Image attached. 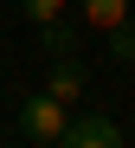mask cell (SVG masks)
I'll return each instance as SVG.
<instances>
[{"mask_svg":"<svg viewBox=\"0 0 135 148\" xmlns=\"http://www.w3.org/2000/svg\"><path fill=\"white\" fill-rule=\"evenodd\" d=\"M19 13L32 19V26H45V19H58V13H64V0H19Z\"/></svg>","mask_w":135,"mask_h":148,"instance_id":"52a82bcc","label":"cell"},{"mask_svg":"<svg viewBox=\"0 0 135 148\" xmlns=\"http://www.w3.org/2000/svg\"><path fill=\"white\" fill-rule=\"evenodd\" d=\"M77 7H84V19H90L103 39H110L116 26H129V0H77Z\"/></svg>","mask_w":135,"mask_h":148,"instance_id":"5b68a950","label":"cell"},{"mask_svg":"<svg viewBox=\"0 0 135 148\" xmlns=\"http://www.w3.org/2000/svg\"><path fill=\"white\" fill-rule=\"evenodd\" d=\"M51 148H122V129H116L110 116H97V110H90V116H71V122H64V135L51 142Z\"/></svg>","mask_w":135,"mask_h":148,"instance_id":"7a4b0ae2","label":"cell"},{"mask_svg":"<svg viewBox=\"0 0 135 148\" xmlns=\"http://www.w3.org/2000/svg\"><path fill=\"white\" fill-rule=\"evenodd\" d=\"M110 52H116V64H135V19L110 32Z\"/></svg>","mask_w":135,"mask_h":148,"instance_id":"8992f818","label":"cell"},{"mask_svg":"<svg viewBox=\"0 0 135 148\" xmlns=\"http://www.w3.org/2000/svg\"><path fill=\"white\" fill-rule=\"evenodd\" d=\"M45 90L58 97V103H77V97H84V58H51Z\"/></svg>","mask_w":135,"mask_h":148,"instance_id":"3957f363","label":"cell"},{"mask_svg":"<svg viewBox=\"0 0 135 148\" xmlns=\"http://www.w3.org/2000/svg\"><path fill=\"white\" fill-rule=\"evenodd\" d=\"M77 39H84V32H77L71 19H64V13H58V19H45V26H39V45H45L51 58H77Z\"/></svg>","mask_w":135,"mask_h":148,"instance_id":"277c9868","label":"cell"},{"mask_svg":"<svg viewBox=\"0 0 135 148\" xmlns=\"http://www.w3.org/2000/svg\"><path fill=\"white\" fill-rule=\"evenodd\" d=\"M13 122H19V135H26V142H45V148H51V142L64 135V122H71V103H58L51 90H39V97H26V103H19Z\"/></svg>","mask_w":135,"mask_h":148,"instance_id":"6da1fadb","label":"cell"}]
</instances>
